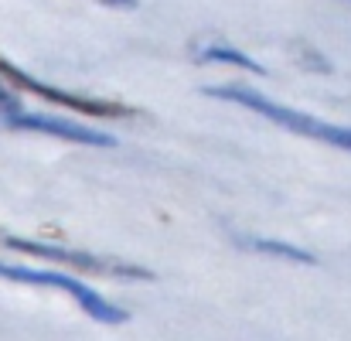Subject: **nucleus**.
I'll return each mask as SVG.
<instances>
[{
  "mask_svg": "<svg viewBox=\"0 0 351 341\" xmlns=\"http://www.w3.org/2000/svg\"><path fill=\"white\" fill-rule=\"evenodd\" d=\"M205 93L215 96V99H226V103H239V106L266 116V119H273V123H280V126H287V130H293V133H300L307 140H321V143L351 150V126H335V123H324L317 116H307V113H300V110L280 106V103L266 99L263 93H256L249 86H208Z\"/></svg>",
  "mask_w": 351,
  "mask_h": 341,
  "instance_id": "1",
  "label": "nucleus"
},
{
  "mask_svg": "<svg viewBox=\"0 0 351 341\" xmlns=\"http://www.w3.org/2000/svg\"><path fill=\"white\" fill-rule=\"evenodd\" d=\"M0 277L3 280H17V283H34V287H55V290H65L69 297H75V304L99 325H123L130 314L110 304L103 294H96L89 283H82L79 277H69V273H55V270H31V266H14V263H0Z\"/></svg>",
  "mask_w": 351,
  "mask_h": 341,
  "instance_id": "2",
  "label": "nucleus"
},
{
  "mask_svg": "<svg viewBox=\"0 0 351 341\" xmlns=\"http://www.w3.org/2000/svg\"><path fill=\"white\" fill-rule=\"evenodd\" d=\"M3 246L7 249H17V252H31V256H41V259H55V263H69L82 273H93V277H123V280H154L150 270L143 266H133V263H123L113 256H96V252H79V249H65V246H48V242H31V239H17V235H3Z\"/></svg>",
  "mask_w": 351,
  "mask_h": 341,
  "instance_id": "3",
  "label": "nucleus"
},
{
  "mask_svg": "<svg viewBox=\"0 0 351 341\" xmlns=\"http://www.w3.org/2000/svg\"><path fill=\"white\" fill-rule=\"evenodd\" d=\"M0 79H3L7 86H14V89H24V93H34V96H41V99H48V103H55V106H62V110H69V113H89V116H136V110H130V106H123V103H110V99H93V96H75V93L55 89V86H48V82H41V79L27 75L24 69L10 65L7 58H0Z\"/></svg>",
  "mask_w": 351,
  "mask_h": 341,
  "instance_id": "4",
  "label": "nucleus"
},
{
  "mask_svg": "<svg viewBox=\"0 0 351 341\" xmlns=\"http://www.w3.org/2000/svg\"><path fill=\"white\" fill-rule=\"evenodd\" d=\"M3 130L48 133V137H58V140H69V143H89V147H117V140L103 130H93V126H82V123H72V119H62V116L27 113V110H17L3 123Z\"/></svg>",
  "mask_w": 351,
  "mask_h": 341,
  "instance_id": "5",
  "label": "nucleus"
},
{
  "mask_svg": "<svg viewBox=\"0 0 351 341\" xmlns=\"http://www.w3.org/2000/svg\"><path fill=\"white\" fill-rule=\"evenodd\" d=\"M198 62H229V65H239L245 72L266 75V69L259 62H252L249 55H242L239 48H229V45H205V48H198Z\"/></svg>",
  "mask_w": 351,
  "mask_h": 341,
  "instance_id": "6",
  "label": "nucleus"
},
{
  "mask_svg": "<svg viewBox=\"0 0 351 341\" xmlns=\"http://www.w3.org/2000/svg\"><path fill=\"white\" fill-rule=\"evenodd\" d=\"M242 242L252 246V249H259V252H269V256H287V259H293V263H307V266L317 263L307 249H297V246H290V242H276V239H263V235H252V239H242Z\"/></svg>",
  "mask_w": 351,
  "mask_h": 341,
  "instance_id": "7",
  "label": "nucleus"
},
{
  "mask_svg": "<svg viewBox=\"0 0 351 341\" xmlns=\"http://www.w3.org/2000/svg\"><path fill=\"white\" fill-rule=\"evenodd\" d=\"M17 110H24V106H21V99H17V96L10 93V86L0 79V126H3L10 116L17 113Z\"/></svg>",
  "mask_w": 351,
  "mask_h": 341,
  "instance_id": "8",
  "label": "nucleus"
},
{
  "mask_svg": "<svg viewBox=\"0 0 351 341\" xmlns=\"http://www.w3.org/2000/svg\"><path fill=\"white\" fill-rule=\"evenodd\" d=\"M96 3H106V7H126V10L136 7V0H96Z\"/></svg>",
  "mask_w": 351,
  "mask_h": 341,
  "instance_id": "9",
  "label": "nucleus"
}]
</instances>
